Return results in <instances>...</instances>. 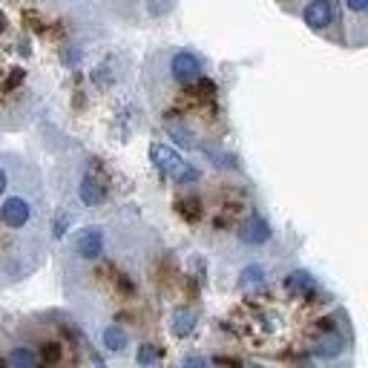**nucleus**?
<instances>
[{
  "label": "nucleus",
  "instance_id": "nucleus-11",
  "mask_svg": "<svg viewBox=\"0 0 368 368\" xmlns=\"http://www.w3.org/2000/svg\"><path fill=\"white\" fill-rule=\"evenodd\" d=\"M104 345H107L109 351H124V348H127V331L118 328V325H109V328L104 331Z\"/></svg>",
  "mask_w": 368,
  "mask_h": 368
},
{
  "label": "nucleus",
  "instance_id": "nucleus-17",
  "mask_svg": "<svg viewBox=\"0 0 368 368\" xmlns=\"http://www.w3.org/2000/svg\"><path fill=\"white\" fill-rule=\"evenodd\" d=\"M170 133L175 136V141H179V144H187V147H193V136H190L187 130H182V127H170Z\"/></svg>",
  "mask_w": 368,
  "mask_h": 368
},
{
  "label": "nucleus",
  "instance_id": "nucleus-6",
  "mask_svg": "<svg viewBox=\"0 0 368 368\" xmlns=\"http://www.w3.org/2000/svg\"><path fill=\"white\" fill-rule=\"evenodd\" d=\"M29 202H23V199H6V204L0 207V219L6 221L9 228H23L26 221H29Z\"/></svg>",
  "mask_w": 368,
  "mask_h": 368
},
{
  "label": "nucleus",
  "instance_id": "nucleus-1",
  "mask_svg": "<svg viewBox=\"0 0 368 368\" xmlns=\"http://www.w3.org/2000/svg\"><path fill=\"white\" fill-rule=\"evenodd\" d=\"M150 155H153L155 167L162 170L164 175H170V179H175L179 184H187V182H196L199 179V173L190 167V164H184L182 155L175 153V150H170V147H164V144H155V147L150 150Z\"/></svg>",
  "mask_w": 368,
  "mask_h": 368
},
{
  "label": "nucleus",
  "instance_id": "nucleus-12",
  "mask_svg": "<svg viewBox=\"0 0 368 368\" xmlns=\"http://www.w3.org/2000/svg\"><path fill=\"white\" fill-rule=\"evenodd\" d=\"M239 285L245 288V291H250V288H262L265 285V270L259 265H250L242 270V279H239Z\"/></svg>",
  "mask_w": 368,
  "mask_h": 368
},
{
  "label": "nucleus",
  "instance_id": "nucleus-7",
  "mask_svg": "<svg viewBox=\"0 0 368 368\" xmlns=\"http://www.w3.org/2000/svg\"><path fill=\"white\" fill-rule=\"evenodd\" d=\"M81 202L84 204H89V207H95V204H101L104 199H107V184L98 179V175H92V173H87L84 179H81Z\"/></svg>",
  "mask_w": 368,
  "mask_h": 368
},
{
  "label": "nucleus",
  "instance_id": "nucleus-8",
  "mask_svg": "<svg viewBox=\"0 0 368 368\" xmlns=\"http://www.w3.org/2000/svg\"><path fill=\"white\" fill-rule=\"evenodd\" d=\"M343 348H345V340L340 337V334H331V331H323V337H319L316 345H314L316 357H325V360L340 357V354H343Z\"/></svg>",
  "mask_w": 368,
  "mask_h": 368
},
{
  "label": "nucleus",
  "instance_id": "nucleus-3",
  "mask_svg": "<svg viewBox=\"0 0 368 368\" xmlns=\"http://www.w3.org/2000/svg\"><path fill=\"white\" fill-rule=\"evenodd\" d=\"M170 69L175 75V81H182V84H190V81H199L202 78V61L193 55V52H175L173 55V63H170Z\"/></svg>",
  "mask_w": 368,
  "mask_h": 368
},
{
  "label": "nucleus",
  "instance_id": "nucleus-9",
  "mask_svg": "<svg viewBox=\"0 0 368 368\" xmlns=\"http://www.w3.org/2000/svg\"><path fill=\"white\" fill-rule=\"evenodd\" d=\"M285 288L294 296H311L316 291V282H314V277L308 274V270H294V274L285 279Z\"/></svg>",
  "mask_w": 368,
  "mask_h": 368
},
{
  "label": "nucleus",
  "instance_id": "nucleus-2",
  "mask_svg": "<svg viewBox=\"0 0 368 368\" xmlns=\"http://www.w3.org/2000/svg\"><path fill=\"white\" fill-rule=\"evenodd\" d=\"M72 248L81 259H98L104 253V233L98 228H84L72 236Z\"/></svg>",
  "mask_w": 368,
  "mask_h": 368
},
{
  "label": "nucleus",
  "instance_id": "nucleus-10",
  "mask_svg": "<svg viewBox=\"0 0 368 368\" xmlns=\"http://www.w3.org/2000/svg\"><path fill=\"white\" fill-rule=\"evenodd\" d=\"M193 328H196V311L179 308L173 314V334H175V337H187Z\"/></svg>",
  "mask_w": 368,
  "mask_h": 368
},
{
  "label": "nucleus",
  "instance_id": "nucleus-15",
  "mask_svg": "<svg viewBox=\"0 0 368 368\" xmlns=\"http://www.w3.org/2000/svg\"><path fill=\"white\" fill-rule=\"evenodd\" d=\"M179 210H182V216H184V219H190V221H196V219L202 216L199 199H187V202H182V204H179Z\"/></svg>",
  "mask_w": 368,
  "mask_h": 368
},
{
  "label": "nucleus",
  "instance_id": "nucleus-4",
  "mask_svg": "<svg viewBox=\"0 0 368 368\" xmlns=\"http://www.w3.org/2000/svg\"><path fill=\"white\" fill-rule=\"evenodd\" d=\"M239 239H242L245 245H265L270 239V225L259 216H250L242 221V228H239Z\"/></svg>",
  "mask_w": 368,
  "mask_h": 368
},
{
  "label": "nucleus",
  "instance_id": "nucleus-5",
  "mask_svg": "<svg viewBox=\"0 0 368 368\" xmlns=\"http://www.w3.org/2000/svg\"><path fill=\"white\" fill-rule=\"evenodd\" d=\"M305 23L311 29H325L334 23V3L331 0H311L305 6Z\"/></svg>",
  "mask_w": 368,
  "mask_h": 368
},
{
  "label": "nucleus",
  "instance_id": "nucleus-19",
  "mask_svg": "<svg viewBox=\"0 0 368 368\" xmlns=\"http://www.w3.org/2000/svg\"><path fill=\"white\" fill-rule=\"evenodd\" d=\"M23 81V69H14L9 78H6V89H14V87H18Z\"/></svg>",
  "mask_w": 368,
  "mask_h": 368
},
{
  "label": "nucleus",
  "instance_id": "nucleus-22",
  "mask_svg": "<svg viewBox=\"0 0 368 368\" xmlns=\"http://www.w3.org/2000/svg\"><path fill=\"white\" fill-rule=\"evenodd\" d=\"M207 360H202V357H184V365H204Z\"/></svg>",
  "mask_w": 368,
  "mask_h": 368
},
{
  "label": "nucleus",
  "instance_id": "nucleus-14",
  "mask_svg": "<svg viewBox=\"0 0 368 368\" xmlns=\"http://www.w3.org/2000/svg\"><path fill=\"white\" fill-rule=\"evenodd\" d=\"M136 360H138L141 365H153V362L162 360V348H158V345H141L138 354H136Z\"/></svg>",
  "mask_w": 368,
  "mask_h": 368
},
{
  "label": "nucleus",
  "instance_id": "nucleus-16",
  "mask_svg": "<svg viewBox=\"0 0 368 368\" xmlns=\"http://www.w3.org/2000/svg\"><path fill=\"white\" fill-rule=\"evenodd\" d=\"M41 357H43V362H61V345L58 343H43Z\"/></svg>",
  "mask_w": 368,
  "mask_h": 368
},
{
  "label": "nucleus",
  "instance_id": "nucleus-24",
  "mask_svg": "<svg viewBox=\"0 0 368 368\" xmlns=\"http://www.w3.org/2000/svg\"><path fill=\"white\" fill-rule=\"evenodd\" d=\"M6 29V18H3V14H0V32H3Z\"/></svg>",
  "mask_w": 368,
  "mask_h": 368
},
{
  "label": "nucleus",
  "instance_id": "nucleus-18",
  "mask_svg": "<svg viewBox=\"0 0 368 368\" xmlns=\"http://www.w3.org/2000/svg\"><path fill=\"white\" fill-rule=\"evenodd\" d=\"M72 216L69 213H61L58 216V221H55V236H63V233H67V221H69Z\"/></svg>",
  "mask_w": 368,
  "mask_h": 368
},
{
  "label": "nucleus",
  "instance_id": "nucleus-21",
  "mask_svg": "<svg viewBox=\"0 0 368 368\" xmlns=\"http://www.w3.org/2000/svg\"><path fill=\"white\" fill-rule=\"evenodd\" d=\"M213 362H219V365H239V360H233V357H213Z\"/></svg>",
  "mask_w": 368,
  "mask_h": 368
},
{
  "label": "nucleus",
  "instance_id": "nucleus-23",
  "mask_svg": "<svg viewBox=\"0 0 368 368\" xmlns=\"http://www.w3.org/2000/svg\"><path fill=\"white\" fill-rule=\"evenodd\" d=\"M6 184H9V182H6V173L0 170V193H3V190H6Z\"/></svg>",
  "mask_w": 368,
  "mask_h": 368
},
{
  "label": "nucleus",
  "instance_id": "nucleus-13",
  "mask_svg": "<svg viewBox=\"0 0 368 368\" xmlns=\"http://www.w3.org/2000/svg\"><path fill=\"white\" fill-rule=\"evenodd\" d=\"M6 362H9V365H14V368H35V365H38V357L32 354L29 348H14Z\"/></svg>",
  "mask_w": 368,
  "mask_h": 368
},
{
  "label": "nucleus",
  "instance_id": "nucleus-20",
  "mask_svg": "<svg viewBox=\"0 0 368 368\" xmlns=\"http://www.w3.org/2000/svg\"><path fill=\"white\" fill-rule=\"evenodd\" d=\"M345 6L354 9V12H362V9L368 6V0H345Z\"/></svg>",
  "mask_w": 368,
  "mask_h": 368
}]
</instances>
